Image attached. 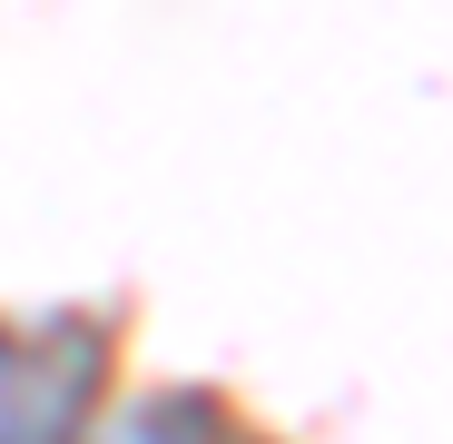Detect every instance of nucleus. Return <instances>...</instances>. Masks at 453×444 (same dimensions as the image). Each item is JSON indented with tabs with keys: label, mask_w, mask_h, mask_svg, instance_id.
Returning a JSON list of instances; mask_svg holds the SVG:
<instances>
[{
	"label": "nucleus",
	"mask_w": 453,
	"mask_h": 444,
	"mask_svg": "<svg viewBox=\"0 0 453 444\" xmlns=\"http://www.w3.org/2000/svg\"><path fill=\"white\" fill-rule=\"evenodd\" d=\"M89 376H99L89 336H50V346L0 336V444H69Z\"/></svg>",
	"instance_id": "1"
},
{
	"label": "nucleus",
	"mask_w": 453,
	"mask_h": 444,
	"mask_svg": "<svg viewBox=\"0 0 453 444\" xmlns=\"http://www.w3.org/2000/svg\"><path fill=\"white\" fill-rule=\"evenodd\" d=\"M99 444H197V434H188V415H158V405H138V415H119Z\"/></svg>",
	"instance_id": "2"
}]
</instances>
